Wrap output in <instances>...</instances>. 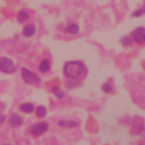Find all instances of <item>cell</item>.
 Returning a JSON list of instances; mask_svg holds the SVG:
<instances>
[{"mask_svg": "<svg viewBox=\"0 0 145 145\" xmlns=\"http://www.w3.org/2000/svg\"><path fill=\"white\" fill-rule=\"evenodd\" d=\"M58 123H59V126L66 127V128H75L78 126V123L74 120H60Z\"/></svg>", "mask_w": 145, "mask_h": 145, "instance_id": "cell-10", "label": "cell"}, {"mask_svg": "<svg viewBox=\"0 0 145 145\" xmlns=\"http://www.w3.org/2000/svg\"><path fill=\"white\" fill-rule=\"evenodd\" d=\"M45 114H46V108L43 106V105H39L36 108V117L37 118H43V117H45Z\"/></svg>", "mask_w": 145, "mask_h": 145, "instance_id": "cell-13", "label": "cell"}, {"mask_svg": "<svg viewBox=\"0 0 145 145\" xmlns=\"http://www.w3.org/2000/svg\"><path fill=\"white\" fill-rule=\"evenodd\" d=\"M66 32H67V33H69V34L75 35V34H77V33L79 32V26H78L77 24H75V23L69 24V25L66 27Z\"/></svg>", "mask_w": 145, "mask_h": 145, "instance_id": "cell-12", "label": "cell"}, {"mask_svg": "<svg viewBox=\"0 0 145 145\" xmlns=\"http://www.w3.org/2000/svg\"><path fill=\"white\" fill-rule=\"evenodd\" d=\"M131 36L137 44H144L145 43V27H137L133 32Z\"/></svg>", "mask_w": 145, "mask_h": 145, "instance_id": "cell-5", "label": "cell"}, {"mask_svg": "<svg viewBox=\"0 0 145 145\" xmlns=\"http://www.w3.org/2000/svg\"><path fill=\"white\" fill-rule=\"evenodd\" d=\"M120 42L122 43V45L129 46V45H131V37H130V36H123V37L120 40Z\"/></svg>", "mask_w": 145, "mask_h": 145, "instance_id": "cell-15", "label": "cell"}, {"mask_svg": "<svg viewBox=\"0 0 145 145\" xmlns=\"http://www.w3.org/2000/svg\"><path fill=\"white\" fill-rule=\"evenodd\" d=\"M35 32H36V28H35V26H34L33 24H27V25L23 28V35H24L25 37H31V36H33V35L35 34Z\"/></svg>", "mask_w": 145, "mask_h": 145, "instance_id": "cell-7", "label": "cell"}, {"mask_svg": "<svg viewBox=\"0 0 145 145\" xmlns=\"http://www.w3.org/2000/svg\"><path fill=\"white\" fill-rule=\"evenodd\" d=\"M3 145H12V144H3Z\"/></svg>", "mask_w": 145, "mask_h": 145, "instance_id": "cell-18", "label": "cell"}, {"mask_svg": "<svg viewBox=\"0 0 145 145\" xmlns=\"http://www.w3.org/2000/svg\"><path fill=\"white\" fill-rule=\"evenodd\" d=\"M16 65L7 57H0V71L5 74H14L16 71Z\"/></svg>", "mask_w": 145, "mask_h": 145, "instance_id": "cell-3", "label": "cell"}, {"mask_svg": "<svg viewBox=\"0 0 145 145\" xmlns=\"http://www.w3.org/2000/svg\"><path fill=\"white\" fill-rule=\"evenodd\" d=\"M86 72V67L82 61H68L63 66V74L70 79H78Z\"/></svg>", "mask_w": 145, "mask_h": 145, "instance_id": "cell-1", "label": "cell"}, {"mask_svg": "<svg viewBox=\"0 0 145 145\" xmlns=\"http://www.w3.org/2000/svg\"><path fill=\"white\" fill-rule=\"evenodd\" d=\"M22 78L26 84H29V85H39L41 83V78L36 74L27 69L26 67L22 68Z\"/></svg>", "mask_w": 145, "mask_h": 145, "instance_id": "cell-2", "label": "cell"}, {"mask_svg": "<svg viewBox=\"0 0 145 145\" xmlns=\"http://www.w3.org/2000/svg\"><path fill=\"white\" fill-rule=\"evenodd\" d=\"M5 120H6V116L0 111V123H2Z\"/></svg>", "mask_w": 145, "mask_h": 145, "instance_id": "cell-17", "label": "cell"}, {"mask_svg": "<svg viewBox=\"0 0 145 145\" xmlns=\"http://www.w3.org/2000/svg\"><path fill=\"white\" fill-rule=\"evenodd\" d=\"M29 18V14L27 12V11H25V10H20V11H18V14H17V22L18 23H20V24H23L25 20H27Z\"/></svg>", "mask_w": 145, "mask_h": 145, "instance_id": "cell-11", "label": "cell"}, {"mask_svg": "<svg viewBox=\"0 0 145 145\" xmlns=\"http://www.w3.org/2000/svg\"><path fill=\"white\" fill-rule=\"evenodd\" d=\"M48 129H49V123L45 122V121H41V122L32 125L31 128H29V133L33 137H39L42 134H44Z\"/></svg>", "mask_w": 145, "mask_h": 145, "instance_id": "cell-4", "label": "cell"}, {"mask_svg": "<svg viewBox=\"0 0 145 145\" xmlns=\"http://www.w3.org/2000/svg\"><path fill=\"white\" fill-rule=\"evenodd\" d=\"M52 93L58 97V99H62L65 96V92L62 89H60L58 86H53L52 87Z\"/></svg>", "mask_w": 145, "mask_h": 145, "instance_id": "cell-14", "label": "cell"}, {"mask_svg": "<svg viewBox=\"0 0 145 145\" xmlns=\"http://www.w3.org/2000/svg\"><path fill=\"white\" fill-rule=\"evenodd\" d=\"M23 122H24L23 118L20 116L16 114V113H12L11 117H10V119H9V125L11 127H19V126L23 125Z\"/></svg>", "mask_w": 145, "mask_h": 145, "instance_id": "cell-6", "label": "cell"}, {"mask_svg": "<svg viewBox=\"0 0 145 145\" xmlns=\"http://www.w3.org/2000/svg\"><path fill=\"white\" fill-rule=\"evenodd\" d=\"M102 91L105 92V93L111 92V91H112V86H111V84H109V83H104V84L102 85Z\"/></svg>", "mask_w": 145, "mask_h": 145, "instance_id": "cell-16", "label": "cell"}, {"mask_svg": "<svg viewBox=\"0 0 145 145\" xmlns=\"http://www.w3.org/2000/svg\"><path fill=\"white\" fill-rule=\"evenodd\" d=\"M19 109H20L23 112H25V113H32V112L35 110L34 105H33L32 103H28V102L22 103V104L19 105Z\"/></svg>", "mask_w": 145, "mask_h": 145, "instance_id": "cell-9", "label": "cell"}, {"mask_svg": "<svg viewBox=\"0 0 145 145\" xmlns=\"http://www.w3.org/2000/svg\"><path fill=\"white\" fill-rule=\"evenodd\" d=\"M50 68H51V65H50L49 59H43L39 65V70L41 72H48L50 70Z\"/></svg>", "mask_w": 145, "mask_h": 145, "instance_id": "cell-8", "label": "cell"}]
</instances>
